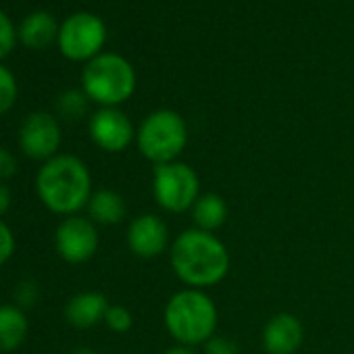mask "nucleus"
<instances>
[{"label": "nucleus", "instance_id": "21", "mask_svg": "<svg viewBox=\"0 0 354 354\" xmlns=\"http://www.w3.org/2000/svg\"><path fill=\"white\" fill-rule=\"evenodd\" d=\"M17 40V30L11 21V17L0 11V59H5L13 53Z\"/></svg>", "mask_w": 354, "mask_h": 354}, {"label": "nucleus", "instance_id": "5", "mask_svg": "<svg viewBox=\"0 0 354 354\" xmlns=\"http://www.w3.org/2000/svg\"><path fill=\"white\" fill-rule=\"evenodd\" d=\"M136 144L142 156L154 167L180 160L188 146L186 119L171 109L152 111L140 123L136 131Z\"/></svg>", "mask_w": 354, "mask_h": 354}, {"label": "nucleus", "instance_id": "18", "mask_svg": "<svg viewBox=\"0 0 354 354\" xmlns=\"http://www.w3.org/2000/svg\"><path fill=\"white\" fill-rule=\"evenodd\" d=\"M88 102H90V98L86 96L84 90H67L59 96L57 111L63 119L77 121L88 113Z\"/></svg>", "mask_w": 354, "mask_h": 354}, {"label": "nucleus", "instance_id": "6", "mask_svg": "<svg viewBox=\"0 0 354 354\" xmlns=\"http://www.w3.org/2000/svg\"><path fill=\"white\" fill-rule=\"evenodd\" d=\"M201 194V177L192 165L173 160L154 167L152 196L162 211L171 215H182L186 211H192Z\"/></svg>", "mask_w": 354, "mask_h": 354}, {"label": "nucleus", "instance_id": "15", "mask_svg": "<svg viewBox=\"0 0 354 354\" xmlns=\"http://www.w3.org/2000/svg\"><path fill=\"white\" fill-rule=\"evenodd\" d=\"M30 331L26 310L17 304H0V352H15Z\"/></svg>", "mask_w": 354, "mask_h": 354}, {"label": "nucleus", "instance_id": "14", "mask_svg": "<svg viewBox=\"0 0 354 354\" xmlns=\"http://www.w3.org/2000/svg\"><path fill=\"white\" fill-rule=\"evenodd\" d=\"M59 30L61 28L50 13L34 11L17 28V38L24 46L42 50V48H48L55 40H59Z\"/></svg>", "mask_w": 354, "mask_h": 354}, {"label": "nucleus", "instance_id": "11", "mask_svg": "<svg viewBox=\"0 0 354 354\" xmlns=\"http://www.w3.org/2000/svg\"><path fill=\"white\" fill-rule=\"evenodd\" d=\"M127 248L138 259H158L171 248V234L165 219L152 213L138 215L127 225Z\"/></svg>", "mask_w": 354, "mask_h": 354}, {"label": "nucleus", "instance_id": "17", "mask_svg": "<svg viewBox=\"0 0 354 354\" xmlns=\"http://www.w3.org/2000/svg\"><path fill=\"white\" fill-rule=\"evenodd\" d=\"M190 213H192L194 227L215 234L217 230H221L225 225L230 209H227V203L223 201V196H219L215 192H207V194H201V198L194 203Z\"/></svg>", "mask_w": 354, "mask_h": 354}, {"label": "nucleus", "instance_id": "9", "mask_svg": "<svg viewBox=\"0 0 354 354\" xmlns=\"http://www.w3.org/2000/svg\"><path fill=\"white\" fill-rule=\"evenodd\" d=\"M63 133H61V123L53 113L46 111H36L30 113L19 127V148L21 152L32 158L46 162L53 156L61 154Z\"/></svg>", "mask_w": 354, "mask_h": 354}, {"label": "nucleus", "instance_id": "13", "mask_svg": "<svg viewBox=\"0 0 354 354\" xmlns=\"http://www.w3.org/2000/svg\"><path fill=\"white\" fill-rule=\"evenodd\" d=\"M109 300L104 294L88 290L69 298L65 304V319L69 325L77 329H90L98 323H104V315L109 310Z\"/></svg>", "mask_w": 354, "mask_h": 354}, {"label": "nucleus", "instance_id": "19", "mask_svg": "<svg viewBox=\"0 0 354 354\" xmlns=\"http://www.w3.org/2000/svg\"><path fill=\"white\" fill-rule=\"evenodd\" d=\"M17 94H19V88H17V80L13 71L7 69L5 65H0V117L7 115L15 106Z\"/></svg>", "mask_w": 354, "mask_h": 354}, {"label": "nucleus", "instance_id": "2", "mask_svg": "<svg viewBox=\"0 0 354 354\" xmlns=\"http://www.w3.org/2000/svg\"><path fill=\"white\" fill-rule=\"evenodd\" d=\"M36 194L55 215L71 217L88 207L94 188L88 165L75 154H57L36 173Z\"/></svg>", "mask_w": 354, "mask_h": 354}, {"label": "nucleus", "instance_id": "1", "mask_svg": "<svg viewBox=\"0 0 354 354\" xmlns=\"http://www.w3.org/2000/svg\"><path fill=\"white\" fill-rule=\"evenodd\" d=\"M171 269L186 288L209 290L230 273V250L217 234L198 227L175 236L169 248Z\"/></svg>", "mask_w": 354, "mask_h": 354}, {"label": "nucleus", "instance_id": "24", "mask_svg": "<svg viewBox=\"0 0 354 354\" xmlns=\"http://www.w3.org/2000/svg\"><path fill=\"white\" fill-rule=\"evenodd\" d=\"M205 354H240V348L227 335H219L217 333V335H213L205 344Z\"/></svg>", "mask_w": 354, "mask_h": 354}, {"label": "nucleus", "instance_id": "3", "mask_svg": "<svg viewBox=\"0 0 354 354\" xmlns=\"http://www.w3.org/2000/svg\"><path fill=\"white\" fill-rule=\"evenodd\" d=\"M162 323L175 344L192 348L205 346L213 335H217L219 308L207 290L184 288L167 300Z\"/></svg>", "mask_w": 354, "mask_h": 354}, {"label": "nucleus", "instance_id": "27", "mask_svg": "<svg viewBox=\"0 0 354 354\" xmlns=\"http://www.w3.org/2000/svg\"><path fill=\"white\" fill-rule=\"evenodd\" d=\"M162 354H198L192 346H182V344H175L171 348H167Z\"/></svg>", "mask_w": 354, "mask_h": 354}, {"label": "nucleus", "instance_id": "4", "mask_svg": "<svg viewBox=\"0 0 354 354\" xmlns=\"http://www.w3.org/2000/svg\"><path fill=\"white\" fill-rule=\"evenodd\" d=\"M136 69L115 53H100L86 63L82 73V90L100 106H119L136 92Z\"/></svg>", "mask_w": 354, "mask_h": 354}, {"label": "nucleus", "instance_id": "26", "mask_svg": "<svg viewBox=\"0 0 354 354\" xmlns=\"http://www.w3.org/2000/svg\"><path fill=\"white\" fill-rule=\"evenodd\" d=\"M11 203H13L11 188H9L5 182H0V217L9 213V209H11Z\"/></svg>", "mask_w": 354, "mask_h": 354}, {"label": "nucleus", "instance_id": "16", "mask_svg": "<svg viewBox=\"0 0 354 354\" xmlns=\"http://www.w3.org/2000/svg\"><path fill=\"white\" fill-rule=\"evenodd\" d=\"M86 211H88V217L96 225L111 227V225H117L125 219L127 207H125V201L119 192L102 188V190H96L92 194Z\"/></svg>", "mask_w": 354, "mask_h": 354}, {"label": "nucleus", "instance_id": "22", "mask_svg": "<svg viewBox=\"0 0 354 354\" xmlns=\"http://www.w3.org/2000/svg\"><path fill=\"white\" fill-rule=\"evenodd\" d=\"M40 298V288L34 279H21L15 290V302L19 308H32Z\"/></svg>", "mask_w": 354, "mask_h": 354}, {"label": "nucleus", "instance_id": "10", "mask_svg": "<svg viewBox=\"0 0 354 354\" xmlns=\"http://www.w3.org/2000/svg\"><path fill=\"white\" fill-rule=\"evenodd\" d=\"M90 138L92 142L111 154L123 152L136 140V127L131 119L119 106H100L90 117Z\"/></svg>", "mask_w": 354, "mask_h": 354}, {"label": "nucleus", "instance_id": "7", "mask_svg": "<svg viewBox=\"0 0 354 354\" xmlns=\"http://www.w3.org/2000/svg\"><path fill=\"white\" fill-rule=\"evenodd\" d=\"M106 42V28L92 13H75L59 30V48L69 61H92Z\"/></svg>", "mask_w": 354, "mask_h": 354}, {"label": "nucleus", "instance_id": "23", "mask_svg": "<svg viewBox=\"0 0 354 354\" xmlns=\"http://www.w3.org/2000/svg\"><path fill=\"white\" fill-rule=\"evenodd\" d=\"M13 254H15V234L0 219V267L7 265Z\"/></svg>", "mask_w": 354, "mask_h": 354}, {"label": "nucleus", "instance_id": "25", "mask_svg": "<svg viewBox=\"0 0 354 354\" xmlns=\"http://www.w3.org/2000/svg\"><path fill=\"white\" fill-rule=\"evenodd\" d=\"M17 169H19V165H17L15 154L9 148L0 146V182L7 184V180L17 175Z\"/></svg>", "mask_w": 354, "mask_h": 354}, {"label": "nucleus", "instance_id": "20", "mask_svg": "<svg viewBox=\"0 0 354 354\" xmlns=\"http://www.w3.org/2000/svg\"><path fill=\"white\" fill-rule=\"evenodd\" d=\"M104 325L115 333H127L133 327V315L123 304H111L104 315Z\"/></svg>", "mask_w": 354, "mask_h": 354}, {"label": "nucleus", "instance_id": "28", "mask_svg": "<svg viewBox=\"0 0 354 354\" xmlns=\"http://www.w3.org/2000/svg\"><path fill=\"white\" fill-rule=\"evenodd\" d=\"M71 354H98L94 348H88V346H80V348H75Z\"/></svg>", "mask_w": 354, "mask_h": 354}, {"label": "nucleus", "instance_id": "12", "mask_svg": "<svg viewBox=\"0 0 354 354\" xmlns=\"http://www.w3.org/2000/svg\"><path fill=\"white\" fill-rule=\"evenodd\" d=\"M261 342L267 354H296L304 342V325L292 313H277L265 323Z\"/></svg>", "mask_w": 354, "mask_h": 354}, {"label": "nucleus", "instance_id": "8", "mask_svg": "<svg viewBox=\"0 0 354 354\" xmlns=\"http://www.w3.org/2000/svg\"><path fill=\"white\" fill-rule=\"evenodd\" d=\"M100 246L98 225L90 217H65L55 232V248L65 263L82 265L94 259Z\"/></svg>", "mask_w": 354, "mask_h": 354}]
</instances>
